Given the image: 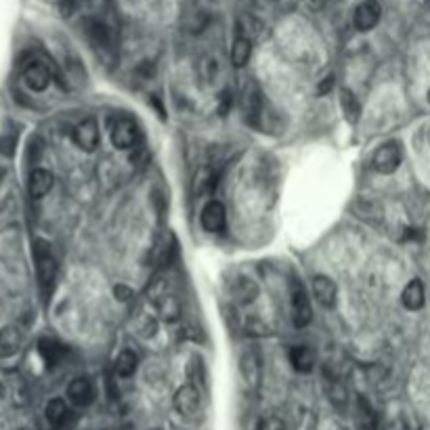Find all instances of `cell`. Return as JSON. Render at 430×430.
I'll return each mask as SVG.
<instances>
[{
    "instance_id": "obj_26",
    "label": "cell",
    "mask_w": 430,
    "mask_h": 430,
    "mask_svg": "<svg viewBox=\"0 0 430 430\" xmlns=\"http://www.w3.org/2000/svg\"><path fill=\"white\" fill-rule=\"evenodd\" d=\"M45 416L47 420L53 424V426H59L65 418H68V403H65L63 399H51L45 407Z\"/></svg>"
},
{
    "instance_id": "obj_5",
    "label": "cell",
    "mask_w": 430,
    "mask_h": 430,
    "mask_svg": "<svg viewBox=\"0 0 430 430\" xmlns=\"http://www.w3.org/2000/svg\"><path fill=\"white\" fill-rule=\"evenodd\" d=\"M53 76H51V68L42 61H29L23 70V82L29 90L34 92H42L49 88Z\"/></svg>"
},
{
    "instance_id": "obj_10",
    "label": "cell",
    "mask_w": 430,
    "mask_h": 430,
    "mask_svg": "<svg viewBox=\"0 0 430 430\" xmlns=\"http://www.w3.org/2000/svg\"><path fill=\"white\" fill-rule=\"evenodd\" d=\"M99 139L101 137H99V124H97L94 118L82 120L74 130V141L84 151H94L97 145H99Z\"/></svg>"
},
{
    "instance_id": "obj_19",
    "label": "cell",
    "mask_w": 430,
    "mask_h": 430,
    "mask_svg": "<svg viewBox=\"0 0 430 430\" xmlns=\"http://www.w3.org/2000/svg\"><path fill=\"white\" fill-rule=\"evenodd\" d=\"M216 185H218L216 173L212 168H208V166L200 168V170H197V175H195V179H193V193L197 197H206V195H210L216 189Z\"/></svg>"
},
{
    "instance_id": "obj_21",
    "label": "cell",
    "mask_w": 430,
    "mask_h": 430,
    "mask_svg": "<svg viewBox=\"0 0 430 430\" xmlns=\"http://www.w3.org/2000/svg\"><path fill=\"white\" fill-rule=\"evenodd\" d=\"M157 313L162 315L164 321H177L181 317V303L175 294H164L155 301Z\"/></svg>"
},
{
    "instance_id": "obj_12",
    "label": "cell",
    "mask_w": 430,
    "mask_h": 430,
    "mask_svg": "<svg viewBox=\"0 0 430 430\" xmlns=\"http://www.w3.org/2000/svg\"><path fill=\"white\" fill-rule=\"evenodd\" d=\"M313 296H315V301L323 307V309H334L336 305V283L325 277V275H317L313 279Z\"/></svg>"
},
{
    "instance_id": "obj_27",
    "label": "cell",
    "mask_w": 430,
    "mask_h": 430,
    "mask_svg": "<svg viewBox=\"0 0 430 430\" xmlns=\"http://www.w3.org/2000/svg\"><path fill=\"white\" fill-rule=\"evenodd\" d=\"M355 212H357L363 220H368V223H372V225H376V223L380 220V216H382L380 206H378L376 202H372V200H359V202L355 204Z\"/></svg>"
},
{
    "instance_id": "obj_20",
    "label": "cell",
    "mask_w": 430,
    "mask_h": 430,
    "mask_svg": "<svg viewBox=\"0 0 430 430\" xmlns=\"http://www.w3.org/2000/svg\"><path fill=\"white\" fill-rule=\"evenodd\" d=\"M290 363L294 366L296 372L309 374L315 368V355L309 346H292L290 351Z\"/></svg>"
},
{
    "instance_id": "obj_25",
    "label": "cell",
    "mask_w": 430,
    "mask_h": 430,
    "mask_svg": "<svg viewBox=\"0 0 430 430\" xmlns=\"http://www.w3.org/2000/svg\"><path fill=\"white\" fill-rule=\"evenodd\" d=\"M38 353L42 355V359L49 363V366H55V363H59L63 357V346L55 338H42L38 342Z\"/></svg>"
},
{
    "instance_id": "obj_24",
    "label": "cell",
    "mask_w": 430,
    "mask_h": 430,
    "mask_svg": "<svg viewBox=\"0 0 430 430\" xmlns=\"http://www.w3.org/2000/svg\"><path fill=\"white\" fill-rule=\"evenodd\" d=\"M340 105H342V112H344V118L349 124H357L359 116H361V105L357 101V97L353 90L349 88H342L340 90Z\"/></svg>"
},
{
    "instance_id": "obj_9",
    "label": "cell",
    "mask_w": 430,
    "mask_h": 430,
    "mask_svg": "<svg viewBox=\"0 0 430 430\" xmlns=\"http://www.w3.org/2000/svg\"><path fill=\"white\" fill-rule=\"evenodd\" d=\"M242 108H244L246 122L252 124L254 128H260L262 126V118H264V101H262V94H260V90L256 86H250L246 90Z\"/></svg>"
},
{
    "instance_id": "obj_39",
    "label": "cell",
    "mask_w": 430,
    "mask_h": 430,
    "mask_svg": "<svg viewBox=\"0 0 430 430\" xmlns=\"http://www.w3.org/2000/svg\"><path fill=\"white\" fill-rule=\"evenodd\" d=\"M428 141H430V135H428Z\"/></svg>"
},
{
    "instance_id": "obj_36",
    "label": "cell",
    "mask_w": 430,
    "mask_h": 430,
    "mask_svg": "<svg viewBox=\"0 0 430 430\" xmlns=\"http://www.w3.org/2000/svg\"><path fill=\"white\" fill-rule=\"evenodd\" d=\"M3 181H5V168L0 166V183H3Z\"/></svg>"
},
{
    "instance_id": "obj_14",
    "label": "cell",
    "mask_w": 430,
    "mask_h": 430,
    "mask_svg": "<svg viewBox=\"0 0 430 430\" xmlns=\"http://www.w3.org/2000/svg\"><path fill=\"white\" fill-rule=\"evenodd\" d=\"M23 344V336L17 327L9 325L5 329H0V359H9L19 353Z\"/></svg>"
},
{
    "instance_id": "obj_6",
    "label": "cell",
    "mask_w": 430,
    "mask_h": 430,
    "mask_svg": "<svg viewBox=\"0 0 430 430\" xmlns=\"http://www.w3.org/2000/svg\"><path fill=\"white\" fill-rule=\"evenodd\" d=\"M380 17H382V7L378 0H363V3L355 9L353 21L359 31H370L378 25Z\"/></svg>"
},
{
    "instance_id": "obj_7",
    "label": "cell",
    "mask_w": 430,
    "mask_h": 430,
    "mask_svg": "<svg viewBox=\"0 0 430 430\" xmlns=\"http://www.w3.org/2000/svg\"><path fill=\"white\" fill-rule=\"evenodd\" d=\"M84 31H86V38L90 40V45L94 49H101V51H112L114 49V36H112V29L99 19H84Z\"/></svg>"
},
{
    "instance_id": "obj_29",
    "label": "cell",
    "mask_w": 430,
    "mask_h": 430,
    "mask_svg": "<svg viewBox=\"0 0 430 430\" xmlns=\"http://www.w3.org/2000/svg\"><path fill=\"white\" fill-rule=\"evenodd\" d=\"M258 430H286V422L277 416H267L260 420Z\"/></svg>"
},
{
    "instance_id": "obj_35",
    "label": "cell",
    "mask_w": 430,
    "mask_h": 430,
    "mask_svg": "<svg viewBox=\"0 0 430 430\" xmlns=\"http://www.w3.org/2000/svg\"><path fill=\"white\" fill-rule=\"evenodd\" d=\"M305 3H307V7L309 9H313V11H319L325 3H327V0H305Z\"/></svg>"
},
{
    "instance_id": "obj_8",
    "label": "cell",
    "mask_w": 430,
    "mask_h": 430,
    "mask_svg": "<svg viewBox=\"0 0 430 430\" xmlns=\"http://www.w3.org/2000/svg\"><path fill=\"white\" fill-rule=\"evenodd\" d=\"M200 390H197L193 384H185L177 390L175 394V407L181 416L185 418H193L197 412H200Z\"/></svg>"
},
{
    "instance_id": "obj_23",
    "label": "cell",
    "mask_w": 430,
    "mask_h": 430,
    "mask_svg": "<svg viewBox=\"0 0 430 430\" xmlns=\"http://www.w3.org/2000/svg\"><path fill=\"white\" fill-rule=\"evenodd\" d=\"M137 366H139V357L135 351H130V349H124L118 359H116V374L120 378H130L132 374L137 372Z\"/></svg>"
},
{
    "instance_id": "obj_30",
    "label": "cell",
    "mask_w": 430,
    "mask_h": 430,
    "mask_svg": "<svg viewBox=\"0 0 430 430\" xmlns=\"http://www.w3.org/2000/svg\"><path fill=\"white\" fill-rule=\"evenodd\" d=\"M231 105H233V97H231V90H223L220 99H218V114L220 116H227Z\"/></svg>"
},
{
    "instance_id": "obj_18",
    "label": "cell",
    "mask_w": 430,
    "mask_h": 430,
    "mask_svg": "<svg viewBox=\"0 0 430 430\" xmlns=\"http://www.w3.org/2000/svg\"><path fill=\"white\" fill-rule=\"evenodd\" d=\"M231 294H233V299L242 305H248L256 299L258 294V286L252 277H238L233 283H231Z\"/></svg>"
},
{
    "instance_id": "obj_32",
    "label": "cell",
    "mask_w": 430,
    "mask_h": 430,
    "mask_svg": "<svg viewBox=\"0 0 430 430\" xmlns=\"http://www.w3.org/2000/svg\"><path fill=\"white\" fill-rule=\"evenodd\" d=\"M334 84H336V78H334V76H327V78H323V82L317 86V94H327L329 90L334 88Z\"/></svg>"
},
{
    "instance_id": "obj_11",
    "label": "cell",
    "mask_w": 430,
    "mask_h": 430,
    "mask_svg": "<svg viewBox=\"0 0 430 430\" xmlns=\"http://www.w3.org/2000/svg\"><path fill=\"white\" fill-rule=\"evenodd\" d=\"M202 227L208 233H220L225 229V223H227V212H225V206L216 200H210L204 208H202Z\"/></svg>"
},
{
    "instance_id": "obj_15",
    "label": "cell",
    "mask_w": 430,
    "mask_h": 430,
    "mask_svg": "<svg viewBox=\"0 0 430 430\" xmlns=\"http://www.w3.org/2000/svg\"><path fill=\"white\" fill-rule=\"evenodd\" d=\"M27 189H29V195H31V197H36V200H40V197H45V195L53 189V175H51L49 170H45V168L31 170Z\"/></svg>"
},
{
    "instance_id": "obj_22",
    "label": "cell",
    "mask_w": 430,
    "mask_h": 430,
    "mask_svg": "<svg viewBox=\"0 0 430 430\" xmlns=\"http://www.w3.org/2000/svg\"><path fill=\"white\" fill-rule=\"evenodd\" d=\"M250 57H252V40L246 36H238L233 40V47H231V63L236 68H244L250 61Z\"/></svg>"
},
{
    "instance_id": "obj_33",
    "label": "cell",
    "mask_w": 430,
    "mask_h": 430,
    "mask_svg": "<svg viewBox=\"0 0 430 430\" xmlns=\"http://www.w3.org/2000/svg\"><path fill=\"white\" fill-rule=\"evenodd\" d=\"M114 294H116V299H118V301H122V303H124V301H128L130 296H132V292H130L126 286H116V288H114Z\"/></svg>"
},
{
    "instance_id": "obj_28",
    "label": "cell",
    "mask_w": 430,
    "mask_h": 430,
    "mask_svg": "<svg viewBox=\"0 0 430 430\" xmlns=\"http://www.w3.org/2000/svg\"><path fill=\"white\" fill-rule=\"evenodd\" d=\"M200 70H202V76H204V80H214L216 78V74H218V59H214V57H206V59H202V65H200Z\"/></svg>"
},
{
    "instance_id": "obj_16",
    "label": "cell",
    "mask_w": 430,
    "mask_h": 430,
    "mask_svg": "<svg viewBox=\"0 0 430 430\" xmlns=\"http://www.w3.org/2000/svg\"><path fill=\"white\" fill-rule=\"evenodd\" d=\"M424 301H426V292H424V286L420 279H412L403 294H401V303L407 311H420L424 307Z\"/></svg>"
},
{
    "instance_id": "obj_3",
    "label": "cell",
    "mask_w": 430,
    "mask_h": 430,
    "mask_svg": "<svg viewBox=\"0 0 430 430\" xmlns=\"http://www.w3.org/2000/svg\"><path fill=\"white\" fill-rule=\"evenodd\" d=\"M34 258H36V273H38V281L45 290H49L57 277V260L49 248V244L45 242H36L34 248Z\"/></svg>"
},
{
    "instance_id": "obj_2",
    "label": "cell",
    "mask_w": 430,
    "mask_h": 430,
    "mask_svg": "<svg viewBox=\"0 0 430 430\" xmlns=\"http://www.w3.org/2000/svg\"><path fill=\"white\" fill-rule=\"evenodd\" d=\"M401 162H403V149L396 141H388V143L380 145L376 149L374 157H372L374 168L380 175H392L396 168L401 166Z\"/></svg>"
},
{
    "instance_id": "obj_13",
    "label": "cell",
    "mask_w": 430,
    "mask_h": 430,
    "mask_svg": "<svg viewBox=\"0 0 430 430\" xmlns=\"http://www.w3.org/2000/svg\"><path fill=\"white\" fill-rule=\"evenodd\" d=\"M68 399L78 405V407H86L92 403L94 399V390L88 378H74L68 386Z\"/></svg>"
},
{
    "instance_id": "obj_38",
    "label": "cell",
    "mask_w": 430,
    "mask_h": 430,
    "mask_svg": "<svg viewBox=\"0 0 430 430\" xmlns=\"http://www.w3.org/2000/svg\"><path fill=\"white\" fill-rule=\"evenodd\" d=\"M428 101H430V90H428Z\"/></svg>"
},
{
    "instance_id": "obj_34",
    "label": "cell",
    "mask_w": 430,
    "mask_h": 430,
    "mask_svg": "<svg viewBox=\"0 0 430 430\" xmlns=\"http://www.w3.org/2000/svg\"><path fill=\"white\" fill-rule=\"evenodd\" d=\"M74 9H76L74 0H63V3H61V15H65V17H70L74 13Z\"/></svg>"
},
{
    "instance_id": "obj_17",
    "label": "cell",
    "mask_w": 430,
    "mask_h": 430,
    "mask_svg": "<svg viewBox=\"0 0 430 430\" xmlns=\"http://www.w3.org/2000/svg\"><path fill=\"white\" fill-rule=\"evenodd\" d=\"M240 372L248 388H256L260 382V361L256 353H246L240 361Z\"/></svg>"
},
{
    "instance_id": "obj_4",
    "label": "cell",
    "mask_w": 430,
    "mask_h": 430,
    "mask_svg": "<svg viewBox=\"0 0 430 430\" xmlns=\"http://www.w3.org/2000/svg\"><path fill=\"white\" fill-rule=\"evenodd\" d=\"M139 128L130 118H118L112 126V143L118 149H132L139 145Z\"/></svg>"
},
{
    "instance_id": "obj_31",
    "label": "cell",
    "mask_w": 430,
    "mask_h": 430,
    "mask_svg": "<svg viewBox=\"0 0 430 430\" xmlns=\"http://www.w3.org/2000/svg\"><path fill=\"white\" fill-rule=\"evenodd\" d=\"M422 238H424V231L416 229V227L405 229V233H403V242H422Z\"/></svg>"
},
{
    "instance_id": "obj_37",
    "label": "cell",
    "mask_w": 430,
    "mask_h": 430,
    "mask_svg": "<svg viewBox=\"0 0 430 430\" xmlns=\"http://www.w3.org/2000/svg\"><path fill=\"white\" fill-rule=\"evenodd\" d=\"M21 430H34V428H29V426H27V428H21Z\"/></svg>"
},
{
    "instance_id": "obj_1",
    "label": "cell",
    "mask_w": 430,
    "mask_h": 430,
    "mask_svg": "<svg viewBox=\"0 0 430 430\" xmlns=\"http://www.w3.org/2000/svg\"><path fill=\"white\" fill-rule=\"evenodd\" d=\"M290 307H292V323L294 327H305L313 319L311 303L307 299V290L301 281H294L290 288Z\"/></svg>"
}]
</instances>
